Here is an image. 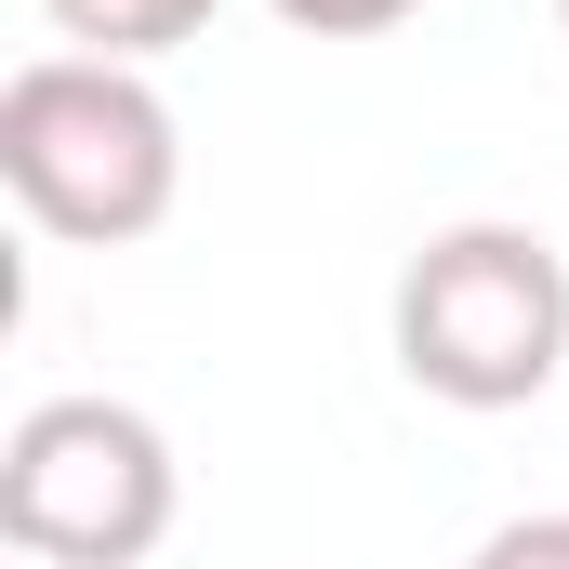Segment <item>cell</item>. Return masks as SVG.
<instances>
[{
	"label": "cell",
	"instance_id": "obj_1",
	"mask_svg": "<svg viewBox=\"0 0 569 569\" xmlns=\"http://www.w3.org/2000/svg\"><path fill=\"white\" fill-rule=\"evenodd\" d=\"M0 186L40 239L67 252H133L186 199V133L172 93L107 53H27L0 80Z\"/></svg>",
	"mask_w": 569,
	"mask_h": 569
},
{
	"label": "cell",
	"instance_id": "obj_2",
	"mask_svg": "<svg viewBox=\"0 0 569 569\" xmlns=\"http://www.w3.org/2000/svg\"><path fill=\"white\" fill-rule=\"evenodd\" d=\"M385 331H398V371L437 411H530L569 371V252L543 226L463 212L398 266Z\"/></svg>",
	"mask_w": 569,
	"mask_h": 569
},
{
	"label": "cell",
	"instance_id": "obj_3",
	"mask_svg": "<svg viewBox=\"0 0 569 569\" xmlns=\"http://www.w3.org/2000/svg\"><path fill=\"white\" fill-rule=\"evenodd\" d=\"M172 437L133 398H40L0 437V543L27 569H146L172 543Z\"/></svg>",
	"mask_w": 569,
	"mask_h": 569
},
{
	"label": "cell",
	"instance_id": "obj_4",
	"mask_svg": "<svg viewBox=\"0 0 569 569\" xmlns=\"http://www.w3.org/2000/svg\"><path fill=\"white\" fill-rule=\"evenodd\" d=\"M212 13H226V0H40V27H53L67 53H107V67H159V53H186Z\"/></svg>",
	"mask_w": 569,
	"mask_h": 569
},
{
	"label": "cell",
	"instance_id": "obj_5",
	"mask_svg": "<svg viewBox=\"0 0 569 569\" xmlns=\"http://www.w3.org/2000/svg\"><path fill=\"white\" fill-rule=\"evenodd\" d=\"M279 27H305V40H385V27H411L425 0H266Z\"/></svg>",
	"mask_w": 569,
	"mask_h": 569
},
{
	"label": "cell",
	"instance_id": "obj_6",
	"mask_svg": "<svg viewBox=\"0 0 569 569\" xmlns=\"http://www.w3.org/2000/svg\"><path fill=\"white\" fill-rule=\"evenodd\" d=\"M463 569H569V517H503Z\"/></svg>",
	"mask_w": 569,
	"mask_h": 569
},
{
	"label": "cell",
	"instance_id": "obj_7",
	"mask_svg": "<svg viewBox=\"0 0 569 569\" xmlns=\"http://www.w3.org/2000/svg\"><path fill=\"white\" fill-rule=\"evenodd\" d=\"M557 27H569V0H557Z\"/></svg>",
	"mask_w": 569,
	"mask_h": 569
},
{
	"label": "cell",
	"instance_id": "obj_8",
	"mask_svg": "<svg viewBox=\"0 0 569 569\" xmlns=\"http://www.w3.org/2000/svg\"><path fill=\"white\" fill-rule=\"evenodd\" d=\"M13 569H27V557H13Z\"/></svg>",
	"mask_w": 569,
	"mask_h": 569
}]
</instances>
